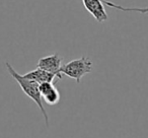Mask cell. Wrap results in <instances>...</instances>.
Here are the masks:
<instances>
[{
	"label": "cell",
	"instance_id": "6da1fadb",
	"mask_svg": "<svg viewBox=\"0 0 148 138\" xmlns=\"http://www.w3.org/2000/svg\"><path fill=\"white\" fill-rule=\"evenodd\" d=\"M5 65H6L7 71H8L9 75H11V76L16 80V82L19 84V87L23 89V93L38 105V107L40 108V110H41L42 114H43V116H44L46 126L49 127V123H50L49 116H48V113L46 112L45 108H44V106H43V103H42V95L39 89V83L34 80H31V79L25 78L23 75L17 73V71L14 70V68H13L8 62H6Z\"/></svg>",
	"mask_w": 148,
	"mask_h": 138
},
{
	"label": "cell",
	"instance_id": "7a4b0ae2",
	"mask_svg": "<svg viewBox=\"0 0 148 138\" xmlns=\"http://www.w3.org/2000/svg\"><path fill=\"white\" fill-rule=\"evenodd\" d=\"M91 70H92V62L89 60L88 57H81L78 59L71 60L61 67L62 74L75 79L77 83L80 82L81 78L84 75L90 73Z\"/></svg>",
	"mask_w": 148,
	"mask_h": 138
},
{
	"label": "cell",
	"instance_id": "3957f363",
	"mask_svg": "<svg viewBox=\"0 0 148 138\" xmlns=\"http://www.w3.org/2000/svg\"><path fill=\"white\" fill-rule=\"evenodd\" d=\"M62 60H63L62 57H60L57 53H55L53 55L40 58L39 61H38L37 67L48 71L50 73H53L59 79H62V75H63L61 73Z\"/></svg>",
	"mask_w": 148,
	"mask_h": 138
},
{
	"label": "cell",
	"instance_id": "277c9868",
	"mask_svg": "<svg viewBox=\"0 0 148 138\" xmlns=\"http://www.w3.org/2000/svg\"><path fill=\"white\" fill-rule=\"evenodd\" d=\"M83 6L99 23L108 21L109 16L105 9L103 0H82Z\"/></svg>",
	"mask_w": 148,
	"mask_h": 138
},
{
	"label": "cell",
	"instance_id": "5b68a950",
	"mask_svg": "<svg viewBox=\"0 0 148 138\" xmlns=\"http://www.w3.org/2000/svg\"><path fill=\"white\" fill-rule=\"evenodd\" d=\"M23 76L27 79H31V80H34L36 82L43 83V82H53L54 79L56 78V75L53 74V73H50L46 70H43L41 68H38L35 69V70H32L29 72H27V74H25Z\"/></svg>",
	"mask_w": 148,
	"mask_h": 138
},
{
	"label": "cell",
	"instance_id": "8992f818",
	"mask_svg": "<svg viewBox=\"0 0 148 138\" xmlns=\"http://www.w3.org/2000/svg\"><path fill=\"white\" fill-rule=\"evenodd\" d=\"M42 97L44 99V101H45L46 104H48L49 106H54V105H56V104L59 103V101H60L59 91L54 87L49 93H46V95H43Z\"/></svg>",
	"mask_w": 148,
	"mask_h": 138
},
{
	"label": "cell",
	"instance_id": "52a82bcc",
	"mask_svg": "<svg viewBox=\"0 0 148 138\" xmlns=\"http://www.w3.org/2000/svg\"><path fill=\"white\" fill-rule=\"evenodd\" d=\"M103 2L105 5L111 7V8L119 9L122 11H135V12H140V13H148V7L146 8H136V7H124L121 5L115 4V3L111 2V1H107V0H103Z\"/></svg>",
	"mask_w": 148,
	"mask_h": 138
},
{
	"label": "cell",
	"instance_id": "ba28073f",
	"mask_svg": "<svg viewBox=\"0 0 148 138\" xmlns=\"http://www.w3.org/2000/svg\"><path fill=\"white\" fill-rule=\"evenodd\" d=\"M54 87L53 82H43V83H40L39 84V89H40V93H41V95H45L46 93H48Z\"/></svg>",
	"mask_w": 148,
	"mask_h": 138
}]
</instances>
